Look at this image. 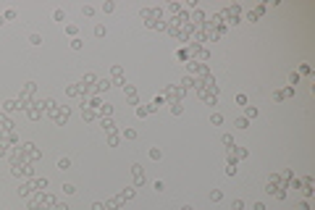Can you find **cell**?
I'll use <instances>...</instances> for the list:
<instances>
[{
    "label": "cell",
    "instance_id": "1",
    "mask_svg": "<svg viewBox=\"0 0 315 210\" xmlns=\"http://www.w3.org/2000/svg\"><path fill=\"white\" fill-rule=\"evenodd\" d=\"M68 166H71L68 158H60V160H58V168H60V171H68Z\"/></svg>",
    "mask_w": 315,
    "mask_h": 210
},
{
    "label": "cell",
    "instance_id": "2",
    "mask_svg": "<svg viewBox=\"0 0 315 210\" xmlns=\"http://www.w3.org/2000/svg\"><path fill=\"white\" fill-rule=\"evenodd\" d=\"M244 113H247V118H255V116H258V108H252V105H247V110H244Z\"/></svg>",
    "mask_w": 315,
    "mask_h": 210
},
{
    "label": "cell",
    "instance_id": "3",
    "mask_svg": "<svg viewBox=\"0 0 315 210\" xmlns=\"http://www.w3.org/2000/svg\"><path fill=\"white\" fill-rule=\"evenodd\" d=\"M210 121L218 126V124H223V116H221V113H213V116H210Z\"/></svg>",
    "mask_w": 315,
    "mask_h": 210
},
{
    "label": "cell",
    "instance_id": "4",
    "mask_svg": "<svg viewBox=\"0 0 315 210\" xmlns=\"http://www.w3.org/2000/svg\"><path fill=\"white\" fill-rule=\"evenodd\" d=\"M234 126H239V129H247V118H236V121H234Z\"/></svg>",
    "mask_w": 315,
    "mask_h": 210
},
{
    "label": "cell",
    "instance_id": "5",
    "mask_svg": "<svg viewBox=\"0 0 315 210\" xmlns=\"http://www.w3.org/2000/svg\"><path fill=\"white\" fill-rule=\"evenodd\" d=\"M63 192H66V194H74L76 187H74V184H63Z\"/></svg>",
    "mask_w": 315,
    "mask_h": 210
},
{
    "label": "cell",
    "instance_id": "6",
    "mask_svg": "<svg viewBox=\"0 0 315 210\" xmlns=\"http://www.w3.org/2000/svg\"><path fill=\"white\" fill-rule=\"evenodd\" d=\"M29 42H32V45H42V37H39V34H32V37H29Z\"/></svg>",
    "mask_w": 315,
    "mask_h": 210
},
{
    "label": "cell",
    "instance_id": "7",
    "mask_svg": "<svg viewBox=\"0 0 315 210\" xmlns=\"http://www.w3.org/2000/svg\"><path fill=\"white\" fill-rule=\"evenodd\" d=\"M53 16H55V21H66V13H63V11H55Z\"/></svg>",
    "mask_w": 315,
    "mask_h": 210
},
{
    "label": "cell",
    "instance_id": "8",
    "mask_svg": "<svg viewBox=\"0 0 315 210\" xmlns=\"http://www.w3.org/2000/svg\"><path fill=\"white\" fill-rule=\"evenodd\" d=\"M124 137H126V139H134V137H137V132H134V129H126V132H124Z\"/></svg>",
    "mask_w": 315,
    "mask_h": 210
},
{
    "label": "cell",
    "instance_id": "9",
    "mask_svg": "<svg viewBox=\"0 0 315 210\" xmlns=\"http://www.w3.org/2000/svg\"><path fill=\"white\" fill-rule=\"evenodd\" d=\"M150 158L152 160H160V150H150Z\"/></svg>",
    "mask_w": 315,
    "mask_h": 210
},
{
    "label": "cell",
    "instance_id": "10",
    "mask_svg": "<svg viewBox=\"0 0 315 210\" xmlns=\"http://www.w3.org/2000/svg\"><path fill=\"white\" fill-rule=\"evenodd\" d=\"M255 210H265V205H263V202H255Z\"/></svg>",
    "mask_w": 315,
    "mask_h": 210
}]
</instances>
